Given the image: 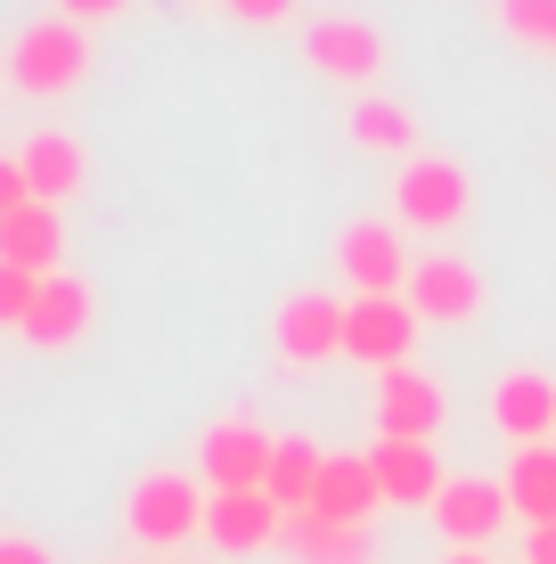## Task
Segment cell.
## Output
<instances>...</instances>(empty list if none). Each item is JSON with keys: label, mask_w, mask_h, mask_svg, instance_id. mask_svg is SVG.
Listing matches in <instances>:
<instances>
[{"label": "cell", "mask_w": 556, "mask_h": 564, "mask_svg": "<svg viewBox=\"0 0 556 564\" xmlns=\"http://www.w3.org/2000/svg\"><path fill=\"white\" fill-rule=\"evenodd\" d=\"M352 140L369 148V155L410 164V155H417V115L401 107V99H385V90H360V99H352Z\"/></svg>", "instance_id": "20"}, {"label": "cell", "mask_w": 556, "mask_h": 564, "mask_svg": "<svg viewBox=\"0 0 556 564\" xmlns=\"http://www.w3.org/2000/svg\"><path fill=\"white\" fill-rule=\"evenodd\" d=\"M25 205H33L25 164H17V155H0V221H9V213H25Z\"/></svg>", "instance_id": "25"}, {"label": "cell", "mask_w": 556, "mask_h": 564, "mask_svg": "<svg viewBox=\"0 0 556 564\" xmlns=\"http://www.w3.org/2000/svg\"><path fill=\"white\" fill-rule=\"evenodd\" d=\"M336 262H344V286H352V295H401V286H410V246H401V221H352L336 238Z\"/></svg>", "instance_id": "8"}, {"label": "cell", "mask_w": 556, "mask_h": 564, "mask_svg": "<svg viewBox=\"0 0 556 564\" xmlns=\"http://www.w3.org/2000/svg\"><path fill=\"white\" fill-rule=\"evenodd\" d=\"M0 262L33 270V279H57L66 270V213L57 205H25L0 221Z\"/></svg>", "instance_id": "18"}, {"label": "cell", "mask_w": 556, "mask_h": 564, "mask_svg": "<svg viewBox=\"0 0 556 564\" xmlns=\"http://www.w3.org/2000/svg\"><path fill=\"white\" fill-rule=\"evenodd\" d=\"M319 466H328V451H319V442L279 434V458H271V482H262V491H271L286 516H303V508L319 499Z\"/></svg>", "instance_id": "22"}, {"label": "cell", "mask_w": 556, "mask_h": 564, "mask_svg": "<svg viewBox=\"0 0 556 564\" xmlns=\"http://www.w3.org/2000/svg\"><path fill=\"white\" fill-rule=\"evenodd\" d=\"M426 516L443 523L450 549H491V540H500V523H508L515 508H508L500 482H483V475H450V482H443V499H434Z\"/></svg>", "instance_id": "12"}, {"label": "cell", "mask_w": 556, "mask_h": 564, "mask_svg": "<svg viewBox=\"0 0 556 564\" xmlns=\"http://www.w3.org/2000/svg\"><path fill=\"white\" fill-rule=\"evenodd\" d=\"M491 425L515 442V451H532V442L556 434V384L541 368H508L500 384H491Z\"/></svg>", "instance_id": "14"}, {"label": "cell", "mask_w": 556, "mask_h": 564, "mask_svg": "<svg viewBox=\"0 0 556 564\" xmlns=\"http://www.w3.org/2000/svg\"><path fill=\"white\" fill-rule=\"evenodd\" d=\"M303 57H312V74H328V83L369 90L377 74H385V33H377L369 17H312V25H303Z\"/></svg>", "instance_id": "6"}, {"label": "cell", "mask_w": 556, "mask_h": 564, "mask_svg": "<svg viewBox=\"0 0 556 564\" xmlns=\"http://www.w3.org/2000/svg\"><path fill=\"white\" fill-rule=\"evenodd\" d=\"M17 164H25L33 205H66V197H83V181H90L83 140H74V131H33V140L17 148Z\"/></svg>", "instance_id": "16"}, {"label": "cell", "mask_w": 556, "mask_h": 564, "mask_svg": "<svg viewBox=\"0 0 556 564\" xmlns=\"http://www.w3.org/2000/svg\"><path fill=\"white\" fill-rule=\"evenodd\" d=\"M279 360L286 368H319V360H344V303L303 286V295L279 303Z\"/></svg>", "instance_id": "10"}, {"label": "cell", "mask_w": 556, "mask_h": 564, "mask_svg": "<svg viewBox=\"0 0 556 564\" xmlns=\"http://www.w3.org/2000/svg\"><path fill=\"white\" fill-rule=\"evenodd\" d=\"M524 564H556V523H532V540H524Z\"/></svg>", "instance_id": "29"}, {"label": "cell", "mask_w": 556, "mask_h": 564, "mask_svg": "<svg viewBox=\"0 0 556 564\" xmlns=\"http://www.w3.org/2000/svg\"><path fill=\"white\" fill-rule=\"evenodd\" d=\"M328 523H369L377 508H385V482H377L369 451H328V466H319V499H312Z\"/></svg>", "instance_id": "17"}, {"label": "cell", "mask_w": 556, "mask_h": 564, "mask_svg": "<svg viewBox=\"0 0 556 564\" xmlns=\"http://www.w3.org/2000/svg\"><path fill=\"white\" fill-rule=\"evenodd\" d=\"M271 458H279V434H262L254 417H221V425H205V442H197L205 491H262V482H271Z\"/></svg>", "instance_id": "5"}, {"label": "cell", "mask_w": 556, "mask_h": 564, "mask_svg": "<svg viewBox=\"0 0 556 564\" xmlns=\"http://www.w3.org/2000/svg\"><path fill=\"white\" fill-rule=\"evenodd\" d=\"M393 213H401V229H458L475 213V172L458 164V155H410L401 164V188H393Z\"/></svg>", "instance_id": "3"}, {"label": "cell", "mask_w": 556, "mask_h": 564, "mask_svg": "<svg viewBox=\"0 0 556 564\" xmlns=\"http://www.w3.org/2000/svg\"><path fill=\"white\" fill-rule=\"evenodd\" d=\"M90 311H99V295H90L74 270H57V279H42V295H33V311H25L17 336H25L33 352H74V344L90 336Z\"/></svg>", "instance_id": "13"}, {"label": "cell", "mask_w": 556, "mask_h": 564, "mask_svg": "<svg viewBox=\"0 0 556 564\" xmlns=\"http://www.w3.org/2000/svg\"><path fill=\"white\" fill-rule=\"evenodd\" d=\"M131 0H57V17H74V25H99V17H123Z\"/></svg>", "instance_id": "27"}, {"label": "cell", "mask_w": 556, "mask_h": 564, "mask_svg": "<svg viewBox=\"0 0 556 564\" xmlns=\"http://www.w3.org/2000/svg\"><path fill=\"white\" fill-rule=\"evenodd\" d=\"M205 540H214L221 556H262L286 540V508L271 491H214V508H205Z\"/></svg>", "instance_id": "11"}, {"label": "cell", "mask_w": 556, "mask_h": 564, "mask_svg": "<svg viewBox=\"0 0 556 564\" xmlns=\"http://www.w3.org/2000/svg\"><path fill=\"white\" fill-rule=\"evenodd\" d=\"M33 295H42V279H33V270H17V262H0V327H25Z\"/></svg>", "instance_id": "24"}, {"label": "cell", "mask_w": 556, "mask_h": 564, "mask_svg": "<svg viewBox=\"0 0 556 564\" xmlns=\"http://www.w3.org/2000/svg\"><path fill=\"white\" fill-rule=\"evenodd\" d=\"M369 417H377V442H434L443 417H450V393L426 377V368H385Z\"/></svg>", "instance_id": "7"}, {"label": "cell", "mask_w": 556, "mask_h": 564, "mask_svg": "<svg viewBox=\"0 0 556 564\" xmlns=\"http://www.w3.org/2000/svg\"><path fill=\"white\" fill-rule=\"evenodd\" d=\"M417 352V311L410 295H352L344 303V360H360V368H410Z\"/></svg>", "instance_id": "4"}, {"label": "cell", "mask_w": 556, "mask_h": 564, "mask_svg": "<svg viewBox=\"0 0 556 564\" xmlns=\"http://www.w3.org/2000/svg\"><path fill=\"white\" fill-rule=\"evenodd\" d=\"M369 466L377 482H385V508H434L443 499V458H434V442H369Z\"/></svg>", "instance_id": "15"}, {"label": "cell", "mask_w": 556, "mask_h": 564, "mask_svg": "<svg viewBox=\"0 0 556 564\" xmlns=\"http://www.w3.org/2000/svg\"><path fill=\"white\" fill-rule=\"evenodd\" d=\"M90 74V25H74V17H33L25 33H17L9 50V83L25 90V99H66V90H83Z\"/></svg>", "instance_id": "2"}, {"label": "cell", "mask_w": 556, "mask_h": 564, "mask_svg": "<svg viewBox=\"0 0 556 564\" xmlns=\"http://www.w3.org/2000/svg\"><path fill=\"white\" fill-rule=\"evenodd\" d=\"M0 564H57L42 540H0Z\"/></svg>", "instance_id": "28"}, {"label": "cell", "mask_w": 556, "mask_h": 564, "mask_svg": "<svg viewBox=\"0 0 556 564\" xmlns=\"http://www.w3.org/2000/svg\"><path fill=\"white\" fill-rule=\"evenodd\" d=\"M238 25H279V17H295V0H221Z\"/></svg>", "instance_id": "26"}, {"label": "cell", "mask_w": 556, "mask_h": 564, "mask_svg": "<svg viewBox=\"0 0 556 564\" xmlns=\"http://www.w3.org/2000/svg\"><path fill=\"white\" fill-rule=\"evenodd\" d=\"M205 508H214V491H205V475H181V466H156V475L131 482L123 499V523L140 549H188V540L205 532Z\"/></svg>", "instance_id": "1"}, {"label": "cell", "mask_w": 556, "mask_h": 564, "mask_svg": "<svg viewBox=\"0 0 556 564\" xmlns=\"http://www.w3.org/2000/svg\"><path fill=\"white\" fill-rule=\"evenodd\" d=\"M491 17H500L508 42H524V50L556 57V0H491Z\"/></svg>", "instance_id": "23"}, {"label": "cell", "mask_w": 556, "mask_h": 564, "mask_svg": "<svg viewBox=\"0 0 556 564\" xmlns=\"http://www.w3.org/2000/svg\"><path fill=\"white\" fill-rule=\"evenodd\" d=\"M443 564H491V556H483V549H450Z\"/></svg>", "instance_id": "30"}, {"label": "cell", "mask_w": 556, "mask_h": 564, "mask_svg": "<svg viewBox=\"0 0 556 564\" xmlns=\"http://www.w3.org/2000/svg\"><path fill=\"white\" fill-rule=\"evenodd\" d=\"M410 311L417 319H434V327H467L475 311H483V270H475L467 254H426L410 270Z\"/></svg>", "instance_id": "9"}, {"label": "cell", "mask_w": 556, "mask_h": 564, "mask_svg": "<svg viewBox=\"0 0 556 564\" xmlns=\"http://www.w3.org/2000/svg\"><path fill=\"white\" fill-rule=\"evenodd\" d=\"M295 564H377V540H369V523H328L319 508H303V516H286V540H279Z\"/></svg>", "instance_id": "19"}, {"label": "cell", "mask_w": 556, "mask_h": 564, "mask_svg": "<svg viewBox=\"0 0 556 564\" xmlns=\"http://www.w3.org/2000/svg\"><path fill=\"white\" fill-rule=\"evenodd\" d=\"M500 491H508V508L524 516V523H556V442L515 451L508 475H500Z\"/></svg>", "instance_id": "21"}]
</instances>
